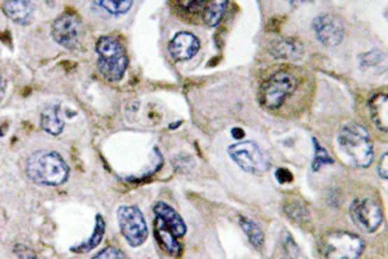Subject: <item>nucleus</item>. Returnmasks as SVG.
<instances>
[{"mask_svg":"<svg viewBox=\"0 0 388 259\" xmlns=\"http://www.w3.org/2000/svg\"><path fill=\"white\" fill-rule=\"evenodd\" d=\"M299 70L281 69L273 73L259 88L258 102L268 112H282L304 86Z\"/></svg>","mask_w":388,"mask_h":259,"instance_id":"f257e3e1","label":"nucleus"},{"mask_svg":"<svg viewBox=\"0 0 388 259\" xmlns=\"http://www.w3.org/2000/svg\"><path fill=\"white\" fill-rule=\"evenodd\" d=\"M69 173V166L57 152L38 150L26 161L27 176L39 186H61L68 181Z\"/></svg>","mask_w":388,"mask_h":259,"instance_id":"f03ea898","label":"nucleus"},{"mask_svg":"<svg viewBox=\"0 0 388 259\" xmlns=\"http://www.w3.org/2000/svg\"><path fill=\"white\" fill-rule=\"evenodd\" d=\"M338 143L342 152L357 167H369L374 160V144L369 132L359 123H350L340 130Z\"/></svg>","mask_w":388,"mask_h":259,"instance_id":"7ed1b4c3","label":"nucleus"},{"mask_svg":"<svg viewBox=\"0 0 388 259\" xmlns=\"http://www.w3.org/2000/svg\"><path fill=\"white\" fill-rule=\"evenodd\" d=\"M99 56L97 66L106 80L120 82L129 66V56L124 46L112 35L101 36L96 43Z\"/></svg>","mask_w":388,"mask_h":259,"instance_id":"20e7f679","label":"nucleus"},{"mask_svg":"<svg viewBox=\"0 0 388 259\" xmlns=\"http://www.w3.org/2000/svg\"><path fill=\"white\" fill-rule=\"evenodd\" d=\"M365 242L359 234L348 231L325 233L319 244V254L329 259H354L360 257Z\"/></svg>","mask_w":388,"mask_h":259,"instance_id":"39448f33","label":"nucleus"},{"mask_svg":"<svg viewBox=\"0 0 388 259\" xmlns=\"http://www.w3.org/2000/svg\"><path fill=\"white\" fill-rule=\"evenodd\" d=\"M51 34L56 43L69 51H76L83 39L82 20L76 12L66 10L53 21Z\"/></svg>","mask_w":388,"mask_h":259,"instance_id":"423d86ee","label":"nucleus"},{"mask_svg":"<svg viewBox=\"0 0 388 259\" xmlns=\"http://www.w3.org/2000/svg\"><path fill=\"white\" fill-rule=\"evenodd\" d=\"M122 236L132 248L141 246L148 239L147 220L138 206L123 205L117 211Z\"/></svg>","mask_w":388,"mask_h":259,"instance_id":"0eeeda50","label":"nucleus"},{"mask_svg":"<svg viewBox=\"0 0 388 259\" xmlns=\"http://www.w3.org/2000/svg\"><path fill=\"white\" fill-rule=\"evenodd\" d=\"M228 155L246 173L263 174L269 169L267 155L252 141L232 144L228 148Z\"/></svg>","mask_w":388,"mask_h":259,"instance_id":"6e6552de","label":"nucleus"},{"mask_svg":"<svg viewBox=\"0 0 388 259\" xmlns=\"http://www.w3.org/2000/svg\"><path fill=\"white\" fill-rule=\"evenodd\" d=\"M350 216L361 231L375 232L383 223V211L375 200L360 197L354 200L350 207Z\"/></svg>","mask_w":388,"mask_h":259,"instance_id":"1a4fd4ad","label":"nucleus"},{"mask_svg":"<svg viewBox=\"0 0 388 259\" xmlns=\"http://www.w3.org/2000/svg\"><path fill=\"white\" fill-rule=\"evenodd\" d=\"M312 27L319 42L328 47H336L345 38V29L343 21L331 13H324L317 16L313 20Z\"/></svg>","mask_w":388,"mask_h":259,"instance_id":"9d476101","label":"nucleus"},{"mask_svg":"<svg viewBox=\"0 0 388 259\" xmlns=\"http://www.w3.org/2000/svg\"><path fill=\"white\" fill-rule=\"evenodd\" d=\"M201 48L199 38L189 31H180L173 36L168 44V52L175 61L193 59Z\"/></svg>","mask_w":388,"mask_h":259,"instance_id":"9b49d317","label":"nucleus"},{"mask_svg":"<svg viewBox=\"0 0 388 259\" xmlns=\"http://www.w3.org/2000/svg\"><path fill=\"white\" fill-rule=\"evenodd\" d=\"M1 10L17 25H29L34 18V4L31 0H4Z\"/></svg>","mask_w":388,"mask_h":259,"instance_id":"f8f14e48","label":"nucleus"},{"mask_svg":"<svg viewBox=\"0 0 388 259\" xmlns=\"http://www.w3.org/2000/svg\"><path fill=\"white\" fill-rule=\"evenodd\" d=\"M269 53L277 60L298 61L302 59L304 48L301 41L295 38H281L271 43Z\"/></svg>","mask_w":388,"mask_h":259,"instance_id":"ddd939ff","label":"nucleus"},{"mask_svg":"<svg viewBox=\"0 0 388 259\" xmlns=\"http://www.w3.org/2000/svg\"><path fill=\"white\" fill-rule=\"evenodd\" d=\"M208 0H170V6L178 18L184 22L197 24L202 20Z\"/></svg>","mask_w":388,"mask_h":259,"instance_id":"4468645a","label":"nucleus"},{"mask_svg":"<svg viewBox=\"0 0 388 259\" xmlns=\"http://www.w3.org/2000/svg\"><path fill=\"white\" fill-rule=\"evenodd\" d=\"M153 210H155V216L161 218L164 225L173 231L176 237H182L187 233L185 222L173 207L167 205L166 202H157Z\"/></svg>","mask_w":388,"mask_h":259,"instance_id":"2eb2a0df","label":"nucleus"},{"mask_svg":"<svg viewBox=\"0 0 388 259\" xmlns=\"http://www.w3.org/2000/svg\"><path fill=\"white\" fill-rule=\"evenodd\" d=\"M155 234L157 241L164 248V251L173 257H180L182 253V246L178 237L173 234V231L164 225V220L161 218H155Z\"/></svg>","mask_w":388,"mask_h":259,"instance_id":"dca6fc26","label":"nucleus"},{"mask_svg":"<svg viewBox=\"0 0 388 259\" xmlns=\"http://www.w3.org/2000/svg\"><path fill=\"white\" fill-rule=\"evenodd\" d=\"M371 120L378 129L387 134L388 95L387 91H380L369 100Z\"/></svg>","mask_w":388,"mask_h":259,"instance_id":"f3484780","label":"nucleus"},{"mask_svg":"<svg viewBox=\"0 0 388 259\" xmlns=\"http://www.w3.org/2000/svg\"><path fill=\"white\" fill-rule=\"evenodd\" d=\"M41 127L53 136H59L65 129V121L61 114V106L59 104H51L44 108L41 114Z\"/></svg>","mask_w":388,"mask_h":259,"instance_id":"a211bd4d","label":"nucleus"},{"mask_svg":"<svg viewBox=\"0 0 388 259\" xmlns=\"http://www.w3.org/2000/svg\"><path fill=\"white\" fill-rule=\"evenodd\" d=\"M228 4H229V0H208L202 16V21L208 27H215L219 25V22L222 21L227 12Z\"/></svg>","mask_w":388,"mask_h":259,"instance_id":"6ab92c4d","label":"nucleus"},{"mask_svg":"<svg viewBox=\"0 0 388 259\" xmlns=\"http://www.w3.org/2000/svg\"><path fill=\"white\" fill-rule=\"evenodd\" d=\"M103 234H105V220H103V216L97 214L96 216L95 228H94V232L91 234V237L87 241L73 246L71 251L82 254V253L94 251L96 246H99V244L103 240Z\"/></svg>","mask_w":388,"mask_h":259,"instance_id":"aec40b11","label":"nucleus"},{"mask_svg":"<svg viewBox=\"0 0 388 259\" xmlns=\"http://www.w3.org/2000/svg\"><path fill=\"white\" fill-rule=\"evenodd\" d=\"M240 225L242 231L246 233L249 241L255 249H261L264 245V232L261 227L247 216H240Z\"/></svg>","mask_w":388,"mask_h":259,"instance_id":"412c9836","label":"nucleus"},{"mask_svg":"<svg viewBox=\"0 0 388 259\" xmlns=\"http://www.w3.org/2000/svg\"><path fill=\"white\" fill-rule=\"evenodd\" d=\"M99 8L113 16H123L132 8L135 0H92Z\"/></svg>","mask_w":388,"mask_h":259,"instance_id":"4be33fe9","label":"nucleus"},{"mask_svg":"<svg viewBox=\"0 0 388 259\" xmlns=\"http://www.w3.org/2000/svg\"><path fill=\"white\" fill-rule=\"evenodd\" d=\"M284 211L292 220L298 223H303L310 216L307 207L302 205L299 201H289L287 204H285Z\"/></svg>","mask_w":388,"mask_h":259,"instance_id":"5701e85b","label":"nucleus"},{"mask_svg":"<svg viewBox=\"0 0 388 259\" xmlns=\"http://www.w3.org/2000/svg\"><path fill=\"white\" fill-rule=\"evenodd\" d=\"M313 144H315V160H313V164H312V169L313 172H319V169L325 164H334V160L329 155L326 149L324 147L319 146L317 139H312Z\"/></svg>","mask_w":388,"mask_h":259,"instance_id":"b1692460","label":"nucleus"},{"mask_svg":"<svg viewBox=\"0 0 388 259\" xmlns=\"http://www.w3.org/2000/svg\"><path fill=\"white\" fill-rule=\"evenodd\" d=\"M385 53L380 51H371L361 56V68L362 69H377V68H383L385 65Z\"/></svg>","mask_w":388,"mask_h":259,"instance_id":"393cba45","label":"nucleus"},{"mask_svg":"<svg viewBox=\"0 0 388 259\" xmlns=\"http://www.w3.org/2000/svg\"><path fill=\"white\" fill-rule=\"evenodd\" d=\"M282 246H284V251L287 253V255H290V257H298L299 255L298 245L294 242L293 237H292L290 233H284V236H282Z\"/></svg>","mask_w":388,"mask_h":259,"instance_id":"a878e982","label":"nucleus"},{"mask_svg":"<svg viewBox=\"0 0 388 259\" xmlns=\"http://www.w3.org/2000/svg\"><path fill=\"white\" fill-rule=\"evenodd\" d=\"M95 258H126V253L122 251L121 249L118 248H113V246H109V248H105L103 251H99L97 254L94 255Z\"/></svg>","mask_w":388,"mask_h":259,"instance_id":"bb28decb","label":"nucleus"},{"mask_svg":"<svg viewBox=\"0 0 388 259\" xmlns=\"http://www.w3.org/2000/svg\"><path fill=\"white\" fill-rule=\"evenodd\" d=\"M276 178L277 181H280L281 184H287V183H292L293 181V174L290 173L287 169H284V167H280L276 170Z\"/></svg>","mask_w":388,"mask_h":259,"instance_id":"cd10ccee","label":"nucleus"},{"mask_svg":"<svg viewBox=\"0 0 388 259\" xmlns=\"http://www.w3.org/2000/svg\"><path fill=\"white\" fill-rule=\"evenodd\" d=\"M15 253L17 254L18 257H22V258H31V257H36L31 249L26 248L24 245H16V246H15Z\"/></svg>","mask_w":388,"mask_h":259,"instance_id":"c85d7f7f","label":"nucleus"},{"mask_svg":"<svg viewBox=\"0 0 388 259\" xmlns=\"http://www.w3.org/2000/svg\"><path fill=\"white\" fill-rule=\"evenodd\" d=\"M387 153L382 155L380 158V167H378V172H380V178L382 179H387Z\"/></svg>","mask_w":388,"mask_h":259,"instance_id":"c756f323","label":"nucleus"},{"mask_svg":"<svg viewBox=\"0 0 388 259\" xmlns=\"http://www.w3.org/2000/svg\"><path fill=\"white\" fill-rule=\"evenodd\" d=\"M6 82H4V79L0 77V103H1V100H3V97L6 95Z\"/></svg>","mask_w":388,"mask_h":259,"instance_id":"7c9ffc66","label":"nucleus"},{"mask_svg":"<svg viewBox=\"0 0 388 259\" xmlns=\"http://www.w3.org/2000/svg\"><path fill=\"white\" fill-rule=\"evenodd\" d=\"M232 135L234 139H242L245 136V131L242 129H233Z\"/></svg>","mask_w":388,"mask_h":259,"instance_id":"2f4dec72","label":"nucleus"},{"mask_svg":"<svg viewBox=\"0 0 388 259\" xmlns=\"http://www.w3.org/2000/svg\"><path fill=\"white\" fill-rule=\"evenodd\" d=\"M308 1H313V0H292L294 7H296L298 4H303V3H308Z\"/></svg>","mask_w":388,"mask_h":259,"instance_id":"473e14b6","label":"nucleus"},{"mask_svg":"<svg viewBox=\"0 0 388 259\" xmlns=\"http://www.w3.org/2000/svg\"><path fill=\"white\" fill-rule=\"evenodd\" d=\"M0 136H3V131L1 130H0Z\"/></svg>","mask_w":388,"mask_h":259,"instance_id":"72a5a7b5","label":"nucleus"}]
</instances>
